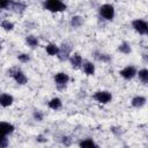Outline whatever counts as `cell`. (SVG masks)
<instances>
[{
  "instance_id": "9a60e30c",
  "label": "cell",
  "mask_w": 148,
  "mask_h": 148,
  "mask_svg": "<svg viewBox=\"0 0 148 148\" xmlns=\"http://www.w3.org/2000/svg\"><path fill=\"white\" fill-rule=\"evenodd\" d=\"M61 105H62V102L58 97H54V98L50 99V102H49V108L52 109V110H54V111L61 109Z\"/></svg>"
},
{
  "instance_id": "83f0119b",
  "label": "cell",
  "mask_w": 148,
  "mask_h": 148,
  "mask_svg": "<svg viewBox=\"0 0 148 148\" xmlns=\"http://www.w3.org/2000/svg\"><path fill=\"white\" fill-rule=\"evenodd\" d=\"M71 142H72V140H71L69 136H64V138H62V143H64L65 146H69Z\"/></svg>"
},
{
  "instance_id": "7402d4cb",
  "label": "cell",
  "mask_w": 148,
  "mask_h": 148,
  "mask_svg": "<svg viewBox=\"0 0 148 148\" xmlns=\"http://www.w3.org/2000/svg\"><path fill=\"white\" fill-rule=\"evenodd\" d=\"M95 58L99 61H104V62H108L110 60V56L105 54V53H101V52H95Z\"/></svg>"
},
{
  "instance_id": "e0dca14e",
  "label": "cell",
  "mask_w": 148,
  "mask_h": 148,
  "mask_svg": "<svg viewBox=\"0 0 148 148\" xmlns=\"http://www.w3.org/2000/svg\"><path fill=\"white\" fill-rule=\"evenodd\" d=\"M25 42H27V44H28L30 47H32V49L37 47V46H38V44H39V42H38V38H37L36 36H32V35H29V36H27V38H25Z\"/></svg>"
},
{
  "instance_id": "ac0fdd59",
  "label": "cell",
  "mask_w": 148,
  "mask_h": 148,
  "mask_svg": "<svg viewBox=\"0 0 148 148\" xmlns=\"http://www.w3.org/2000/svg\"><path fill=\"white\" fill-rule=\"evenodd\" d=\"M45 50L49 56H57L59 52V46H57L56 44H49V45H46Z\"/></svg>"
},
{
  "instance_id": "44dd1931",
  "label": "cell",
  "mask_w": 148,
  "mask_h": 148,
  "mask_svg": "<svg viewBox=\"0 0 148 148\" xmlns=\"http://www.w3.org/2000/svg\"><path fill=\"white\" fill-rule=\"evenodd\" d=\"M82 23H83V20H82L81 16H73V17H72L71 24H72L74 28H79V27H81Z\"/></svg>"
},
{
  "instance_id": "6da1fadb",
  "label": "cell",
  "mask_w": 148,
  "mask_h": 148,
  "mask_svg": "<svg viewBox=\"0 0 148 148\" xmlns=\"http://www.w3.org/2000/svg\"><path fill=\"white\" fill-rule=\"evenodd\" d=\"M43 6L46 10L52 12V13H59V12H64L66 10L67 6L65 2L60 1V0H47L43 2Z\"/></svg>"
},
{
  "instance_id": "4316f807",
  "label": "cell",
  "mask_w": 148,
  "mask_h": 148,
  "mask_svg": "<svg viewBox=\"0 0 148 148\" xmlns=\"http://www.w3.org/2000/svg\"><path fill=\"white\" fill-rule=\"evenodd\" d=\"M10 5V1L8 0H0V9H6Z\"/></svg>"
},
{
  "instance_id": "d4e9b609",
  "label": "cell",
  "mask_w": 148,
  "mask_h": 148,
  "mask_svg": "<svg viewBox=\"0 0 148 148\" xmlns=\"http://www.w3.org/2000/svg\"><path fill=\"white\" fill-rule=\"evenodd\" d=\"M18 60L20 61H22V62H28L29 60H30V57H29V54H27V53H21V54H18Z\"/></svg>"
},
{
  "instance_id": "cb8c5ba5",
  "label": "cell",
  "mask_w": 148,
  "mask_h": 148,
  "mask_svg": "<svg viewBox=\"0 0 148 148\" xmlns=\"http://www.w3.org/2000/svg\"><path fill=\"white\" fill-rule=\"evenodd\" d=\"M8 139L7 136H0V148H7L8 147Z\"/></svg>"
},
{
  "instance_id": "d6986e66",
  "label": "cell",
  "mask_w": 148,
  "mask_h": 148,
  "mask_svg": "<svg viewBox=\"0 0 148 148\" xmlns=\"http://www.w3.org/2000/svg\"><path fill=\"white\" fill-rule=\"evenodd\" d=\"M136 74L139 75V79H140L145 84L148 82V69L142 68V69H140L139 73H136Z\"/></svg>"
},
{
  "instance_id": "484cf974",
  "label": "cell",
  "mask_w": 148,
  "mask_h": 148,
  "mask_svg": "<svg viewBox=\"0 0 148 148\" xmlns=\"http://www.w3.org/2000/svg\"><path fill=\"white\" fill-rule=\"evenodd\" d=\"M34 118H35L36 120H38V121H42V120H43V113H42L40 111L36 110V111L34 112Z\"/></svg>"
},
{
  "instance_id": "603a6c76",
  "label": "cell",
  "mask_w": 148,
  "mask_h": 148,
  "mask_svg": "<svg viewBox=\"0 0 148 148\" xmlns=\"http://www.w3.org/2000/svg\"><path fill=\"white\" fill-rule=\"evenodd\" d=\"M1 27H2L5 30L10 31V30H13V29H14V23H13V22H10V21H8V20H3V21L1 22Z\"/></svg>"
},
{
  "instance_id": "7c38bea8",
  "label": "cell",
  "mask_w": 148,
  "mask_h": 148,
  "mask_svg": "<svg viewBox=\"0 0 148 148\" xmlns=\"http://www.w3.org/2000/svg\"><path fill=\"white\" fill-rule=\"evenodd\" d=\"M83 68V72L86 73V75H94L95 74V65L88 60H83L82 62V66Z\"/></svg>"
},
{
  "instance_id": "30bf717a",
  "label": "cell",
  "mask_w": 148,
  "mask_h": 148,
  "mask_svg": "<svg viewBox=\"0 0 148 148\" xmlns=\"http://www.w3.org/2000/svg\"><path fill=\"white\" fill-rule=\"evenodd\" d=\"M69 61H71L72 67L75 68V69H77V68H80V67L82 66L83 59H82V57L80 56V53H74V54H72V56L69 57Z\"/></svg>"
},
{
  "instance_id": "9c48e42d",
  "label": "cell",
  "mask_w": 148,
  "mask_h": 148,
  "mask_svg": "<svg viewBox=\"0 0 148 148\" xmlns=\"http://www.w3.org/2000/svg\"><path fill=\"white\" fill-rule=\"evenodd\" d=\"M14 126L6 121H0V136H7L14 132Z\"/></svg>"
},
{
  "instance_id": "8fae6325",
  "label": "cell",
  "mask_w": 148,
  "mask_h": 148,
  "mask_svg": "<svg viewBox=\"0 0 148 148\" xmlns=\"http://www.w3.org/2000/svg\"><path fill=\"white\" fill-rule=\"evenodd\" d=\"M13 102H14V97H13L12 95L6 94V92L0 94V105H1V106L7 108V106L12 105Z\"/></svg>"
},
{
  "instance_id": "3957f363",
  "label": "cell",
  "mask_w": 148,
  "mask_h": 148,
  "mask_svg": "<svg viewBox=\"0 0 148 148\" xmlns=\"http://www.w3.org/2000/svg\"><path fill=\"white\" fill-rule=\"evenodd\" d=\"M132 27L140 35H147V32H148V24H147V22L145 20H141V18L134 20L132 22Z\"/></svg>"
},
{
  "instance_id": "4fadbf2b",
  "label": "cell",
  "mask_w": 148,
  "mask_h": 148,
  "mask_svg": "<svg viewBox=\"0 0 148 148\" xmlns=\"http://www.w3.org/2000/svg\"><path fill=\"white\" fill-rule=\"evenodd\" d=\"M146 102H147V99H146V97H143V96H135V97H133V99H132V105L134 106V108H142L145 104H146Z\"/></svg>"
},
{
  "instance_id": "7a4b0ae2",
  "label": "cell",
  "mask_w": 148,
  "mask_h": 148,
  "mask_svg": "<svg viewBox=\"0 0 148 148\" xmlns=\"http://www.w3.org/2000/svg\"><path fill=\"white\" fill-rule=\"evenodd\" d=\"M99 15L108 20V21H111L113 17H114V7L110 3H104L99 7Z\"/></svg>"
},
{
  "instance_id": "f1b7e54d",
  "label": "cell",
  "mask_w": 148,
  "mask_h": 148,
  "mask_svg": "<svg viewBox=\"0 0 148 148\" xmlns=\"http://www.w3.org/2000/svg\"><path fill=\"white\" fill-rule=\"evenodd\" d=\"M36 139H37V141H39V142H46V139H45L43 135H38Z\"/></svg>"
},
{
  "instance_id": "ffe728a7",
  "label": "cell",
  "mask_w": 148,
  "mask_h": 148,
  "mask_svg": "<svg viewBox=\"0 0 148 148\" xmlns=\"http://www.w3.org/2000/svg\"><path fill=\"white\" fill-rule=\"evenodd\" d=\"M118 51L121 52V53H124V54H128V53H131L132 49H131V45L128 43H123V44L119 45Z\"/></svg>"
},
{
  "instance_id": "2e32d148",
  "label": "cell",
  "mask_w": 148,
  "mask_h": 148,
  "mask_svg": "<svg viewBox=\"0 0 148 148\" xmlns=\"http://www.w3.org/2000/svg\"><path fill=\"white\" fill-rule=\"evenodd\" d=\"M9 7L12 8V9H14L15 12H23L24 9H25V3H23V2H17V1H10V5H9Z\"/></svg>"
},
{
  "instance_id": "52a82bcc",
  "label": "cell",
  "mask_w": 148,
  "mask_h": 148,
  "mask_svg": "<svg viewBox=\"0 0 148 148\" xmlns=\"http://www.w3.org/2000/svg\"><path fill=\"white\" fill-rule=\"evenodd\" d=\"M136 68L134 67V66H132V65H130V66H126L125 68H123L120 72H119V74H120V76L121 77H124L125 80H131V79H133L135 75H136Z\"/></svg>"
},
{
  "instance_id": "8992f818",
  "label": "cell",
  "mask_w": 148,
  "mask_h": 148,
  "mask_svg": "<svg viewBox=\"0 0 148 148\" xmlns=\"http://www.w3.org/2000/svg\"><path fill=\"white\" fill-rule=\"evenodd\" d=\"M94 98L98 103L106 104V103H109L112 99V95H111V92H109L106 90H98V91H96L94 94Z\"/></svg>"
},
{
  "instance_id": "5bb4252c",
  "label": "cell",
  "mask_w": 148,
  "mask_h": 148,
  "mask_svg": "<svg viewBox=\"0 0 148 148\" xmlns=\"http://www.w3.org/2000/svg\"><path fill=\"white\" fill-rule=\"evenodd\" d=\"M80 148H99L98 145H96L91 139H84V140H81L80 143H79Z\"/></svg>"
},
{
  "instance_id": "5b68a950",
  "label": "cell",
  "mask_w": 148,
  "mask_h": 148,
  "mask_svg": "<svg viewBox=\"0 0 148 148\" xmlns=\"http://www.w3.org/2000/svg\"><path fill=\"white\" fill-rule=\"evenodd\" d=\"M69 81V76L68 74L66 73H62V72H59L54 75V82H56V86L59 88V89H64L67 83Z\"/></svg>"
},
{
  "instance_id": "277c9868",
  "label": "cell",
  "mask_w": 148,
  "mask_h": 148,
  "mask_svg": "<svg viewBox=\"0 0 148 148\" xmlns=\"http://www.w3.org/2000/svg\"><path fill=\"white\" fill-rule=\"evenodd\" d=\"M9 73H10L9 75L16 81V83H18V84H25V83H27L28 79H27L25 74H24L21 69H18V68H13V69H10Z\"/></svg>"
},
{
  "instance_id": "ba28073f",
  "label": "cell",
  "mask_w": 148,
  "mask_h": 148,
  "mask_svg": "<svg viewBox=\"0 0 148 148\" xmlns=\"http://www.w3.org/2000/svg\"><path fill=\"white\" fill-rule=\"evenodd\" d=\"M57 57L60 60H67L71 57V46L67 44H62L61 46H59V52L57 54Z\"/></svg>"
}]
</instances>
